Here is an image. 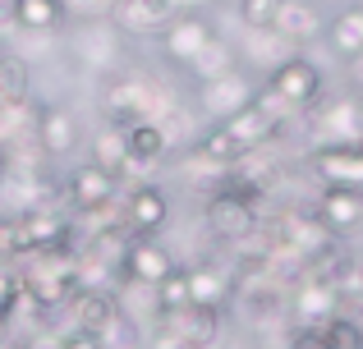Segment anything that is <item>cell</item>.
<instances>
[{
    "label": "cell",
    "mask_w": 363,
    "mask_h": 349,
    "mask_svg": "<svg viewBox=\"0 0 363 349\" xmlns=\"http://www.w3.org/2000/svg\"><path fill=\"white\" fill-rule=\"evenodd\" d=\"M313 115V147H363V101L322 97Z\"/></svg>",
    "instance_id": "cell-3"
},
{
    "label": "cell",
    "mask_w": 363,
    "mask_h": 349,
    "mask_svg": "<svg viewBox=\"0 0 363 349\" xmlns=\"http://www.w3.org/2000/svg\"><path fill=\"white\" fill-rule=\"evenodd\" d=\"M318 331H322V341H327V349H363V322L350 317V313L327 317Z\"/></svg>",
    "instance_id": "cell-26"
},
{
    "label": "cell",
    "mask_w": 363,
    "mask_h": 349,
    "mask_svg": "<svg viewBox=\"0 0 363 349\" xmlns=\"http://www.w3.org/2000/svg\"><path fill=\"white\" fill-rule=\"evenodd\" d=\"M313 175L322 184L363 188V147H313Z\"/></svg>",
    "instance_id": "cell-14"
},
{
    "label": "cell",
    "mask_w": 363,
    "mask_h": 349,
    "mask_svg": "<svg viewBox=\"0 0 363 349\" xmlns=\"http://www.w3.org/2000/svg\"><path fill=\"white\" fill-rule=\"evenodd\" d=\"M175 267H179V262L157 244V234H152V239H138V234H133L129 248H124V258H120V285H147V290H157Z\"/></svg>",
    "instance_id": "cell-8"
},
{
    "label": "cell",
    "mask_w": 363,
    "mask_h": 349,
    "mask_svg": "<svg viewBox=\"0 0 363 349\" xmlns=\"http://www.w3.org/2000/svg\"><path fill=\"white\" fill-rule=\"evenodd\" d=\"M313 216L327 225L331 234H350L354 225H363V188H340V184H322L318 202H313Z\"/></svg>",
    "instance_id": "cell-11"
},
{
    "label": "cell",
    "mask_w": 363,
    "mask_h": 349,
    "mask_svg": "<svg viewBox=\"0 0 363 349\" xmlns=\"http://www.w3.org/2000/svg\"><path fill=\"white\" fill-rule=\"evenodd\" d=\"M152 299H157V317L184 313V308H189V267H175V271H170V276L152 290Z\"/></svg>",
    "instance_id": "cell-25"
},
{
    "label": "cell",
    "mask_w": 363,
    "mask_h": 349,
    "mask_svg": "<svg viewBox=\"0 0 363 349\" xmlns=\"http://www.w3.org/2000/svg\"><path fill=\"white\" fill-rule=\"evenodd\" d=\"M60 349H101V341L88 331H69V336H60Z\"/></svg>",
    "instance_id": "cell-30"
},
{
    "label": "cell",
    "mask_w": 363,
    "mask_h": 349,
    "mask_svg": "<svg viewBox=\"0 0 363 349\" xmlns=\"http://www.w3.org/2000/svg\"><path fill=\"white\" fill-rule=\"evenodd\" d=\"M28 92H33V69H28V60L23 55H0V110L28 106Z\"/></svg>",
    "instance_id": "cell-22"
},
{
    "label": "cell",
    "mask_w": 363,
    "mask_h": 349,
    "mask_svg": "<svg viewBox=\"0 0 363 349\" xmlns=\"http://www.w3.org/2000/svg\"><path fill=\"white\" fill-rule=\"evenodd\" d=\"M235 299V271L216 267V262H198V267H189V304L198 308H221Z\"/></svg>",
    "instance_id": "cell-15"
},
{
    "label": "cell",
    "mask_w": 363,
    "mask_h": 349,
    "mask_svg": "<svg viewBox=\"0 0 363 349\" xmlns=\"http://www.w3.org/2000/svg\"><path fill=\"white\" fill-rule=\"evenodd\" d=\"M88 161H97L101 171H111V175H124V166H129V152H124V129L120 125H101L97 134H92V156Z\"/></svg>",
    "instance_id": "cell-23"
},
{
    "label": "cell",
    "mask_w": 363,
    "mask_h": 349,
    "mask_svg": "<svg viewBox=\"0 0 363 349\" xmlns=\"http://www.w3.org/2000/svg\"><path fill=\"white\" fill-rule=\"evenodd\" d=\"M290 313H294V326H322L327 317L340 313V290L318 276H303L290 294Z\"/></svg>",
    "instance_id": "cell-13"
},
{
    "label": "cell",
    "mask_w": 363,
    "mask_h": 349,
    "mask_svg": "<svg viewBox=\"0 0 363 349\" xmlns=\"http://www.w3.org/2000/svg\"><path fill=\"white\" fill-rule=\"evenodd\" d=\"M230 69H240V64H235V46L225 42V37H212V42L198 51V60L189 64V74H194L198 83H212V79H221V74H230Z\"/></svg>",
    "instance_id": "cell-24"
},
{
    "label": "cell",
    "mask_w": 363,
    "mask_h": 349,
    "mask_svg": "<svg viewBox=\"0 0 363 349\" xmlns=\"http://www.w3.org/2000/svg\"><path fill=\"white\" fill-rule=\"evenodd\" d=\"M33 143L42 147V156L51 161H65L79 147V115L69 106H55V101H42L33 115Z\"/></svg>",
    "instance_id": "cell-7"
},
{
    "label": "cell",
    "mask_w": 363,
    "mask_h": 349,
    "mask_svg": "<svg viewBox=\"0 0 363 349\" xmlns=\"http://www.w3.org/2000/svg\"><path fill=\"white\" fill-rule=\"evenodd\" d=\"M65 0H9V23L23 33H51L65 23Z\"/></svg>",
    "instance_id": "cell-21"
},
{
    "label": "cell",
    "mask_w": 363,
    "mask_h": 349,
    "mask_svg": "<svg viewBox=\"0 0 363 349\" xmlns=\"http://www.w3.org/2000/svg\"><path fill=\"white\" fill-rule=\"evenodd\" d=\"M322 28H327V18H322V9L313 5V0H285L281 14H276V33H281L290 46L313 42Z\"/></svg>",
    "instance_id": "cell-18"
},
{
    "label": "cell",
    "mask_w": 363,
    "mask_h": 349,
    "mask_svg": "<svg viewBox=\"0 0 363 349\" xmlns=\"http://www.w3.org/2000/svg\"><path fill=\"white\" fill-rule=\"evenodd\" d=\"M359 299H363V290H359Z\"/></svg>",
    "instance_id": "cell-34"
},
{
    "label": "cell",
    "mask_w": 363,
    "mask_h": 349,
    "mask_svg": "<svg viewBox=\"0 0 363 349\" xmlns=\"http://www.w3.org/2000/svg\"><path fill=\"white\" fill-rule=\"evenodd\" d=\"M120 193V175L101 171L97 161H79L69 175H65V198H69L74 212L92 216V212H106Z\"/></svg>",
    "instance_id": "cell-5"
},
{
    "label": "cell",
    "mask_w": 363,
    "mask_h": 349,
    "mask_svg": "<svg viewBox=\"0 0 363 349\" xmlns=\"http://www.w3.org/2000/svg\"><path fill=\"white\" fill-rule=\"evenodd\" d=\"M0 188H5V161H0Z\"/></svg>",
    "instance_id": "cell-33"
},
{
    "label": "cell",
    "mask_w": 363,
    "mask_h": 349,
    "mask_svg": "<svg viewBox=\"0 0 363 349\" xmlns=\"http://www.w3.org/2000/svg\"><path fill=\"white\" fill-rule=\"evenodd\" d=\"M170 147V134L161 120H138V125H124V152L129 166H157Z\"/></svg>",
    "instance_id": "cell-17"
},
{
    "label": "cell",
    "mask_w": 363,
    "mask_h": 349,
    "mask_svg": "<svg viewBox=\"0 0 363 349\" xmlns=\"http://www.w3.org/2000/svg\"><path fill=\"white\" fill-rule=\"evenodd\" d=\"M267 92H272L290 115H308V110L327 97V79H322V69L308 55H290V60H281L267 74Z\"/></svg>",
    "instance_id": "cell-2"
},
{
    "label": "cell",
    "mask_w": 363,
    "mask_h": 349,
    "mask_svg": "<svg viewBox=\"0 0 363 349\" xmlns=\"http://www.w3.org/2000/svg\"><path fill=\"white\" fill-rule=\"evenodd\" d=\"M18 304H23V276L9 258H0V313H14Z\"/></svg>",
    "instance_id": "cell-28"
},
{
    "label": "cell",
    "mask_w": 363,
    "mask_h": 349,
    "mask_svg": "<svg viewBox=\"0 0 363 349\" xmlns=\"http://www.w3.org/2000/svg\"><path fill=\"white\" fill-rule=\"evenodd\" d=\"M28 267L18 271L23 276V299L37 304L42 313H55L65 308L74 294H79V267H74V253H23Z\"/></svg>",
    "instance_id": "cell-1"
},
{
    "label": "cell",
    "mask_w": 363,
    "mask_h": 349,
    "mask_svg": "<svg viewBox=\"0 0 363 349\" xmlns=\"http://www.w3.org/2000/svg\"><path fill=\"white\" fill-rule=\"evenodd\" d=\"M5 336H9V313H0V349H5Z\"/></svg>",
    "instance_id": "cell-31"
},
{
    "label": "cell",
    "mask_w": 363,
    "mask_h": 349,
    "mask_svg": "<svg viewBox=\"0 0 363 349\" xmlns=\"http://www.w3.org/2000/svg\"><path fill=\"white\" fill-rule=\"evenodd\" d=\"M28 349H60V341H33Z\"/></svg>",
    "instance_id": "cell-32"
},
{
    "label": "cell",
    "mask_w": 363,
    "mask_h": 349,
    "mask_svg": "<svg viewBox=\"0 0 363 349\" xmlns=\"http://www.w3.org/2000/svg\"><path fill=\"white\" fill-rule=\"evenodd\" d=\"M212 37H216L212 18H203L198 9H179V14L170 18L166 28H161V51H166V60H170V64L189 69V64L198 60V51H203Z\"/></svg>",
    "instance_id": "cell-6"
},
{
    "label": "cell",
    "mask_w": 363,
    "mask_h": 349,
    "mask_svg": "<svg viewBox=\"0 0 363 349\" xmlns=\"http://www.w3.org/2000/svg\"><path fill=\"white\" fill-rule=\"evenodd\" d=\"M184 349H216L221 345V308H198L189 304L184 313H170Z\"/></svg>",
    "instance_id": "cell-16"
},
{
    "label": "cell",
    "mask_w": 363,
    "mask_h": 349,
    "mask_svg": "<svg viewBox=\"0 0 363 349\" xmlns=\"http://www.w3.org/2000/svg\"><path fill=\"white\" fill-rule=\"evenodd\" d=\"M281 5L285 0H235V14H240V23L248 33H267V28H276Z\"/></svg>",
    "instance_id": "cell-27"
},
{
    "label": "cell",
    "mask_w": 363,
    "mask_h": 349,
    "mask_svg": "<svg viewBox=\"0 0 363 349\" xmlns=\"http://www.w3.org/2000/svg\"><path fill=\"white\" fill-rule=\"evenodd\" d=\"M166 221H170V198L161 193L157 184H138L129 198H124V230L129 234L152 239Z\"/></svg>",
    "instance_id": "cell-12"
},
{
    "label": "cell",
    "mask_w": 363,
    "mask_h": 349,
    "mask_svg": "<svg viewBox=\"0 0 363 349\" xmlns=\"http://www.w3.org/2000/svg\"><path fill=\"white\" fill-rule=\"evenodd\" d=\"M322 33H327V46L340 55V60L354 64L359 55H363V0L345 5V9H340V14L327 23V28H322Z\"/></svg>",
    "instance_id": "cell-19"
},
{
    "label": "cell",
    "mask_w": 363,
    "mask_h": 349,
    "mask_svg": "<svg viewBox=\"0 0 363 349\" xmlns=\"http://www.w3.org/2000/svg\"><path fill=\"white\" fill-rule=\"evenodd\" d=\"M179 9L170 0H111V23L116 33H129V37H161V28L175 18Z\"/></svg>",
    "instance_id": "cell-10"
},
{
    "label": "cell",
    "mask_w": 363,
    "mask_h": 349,
    "mask_svg": "<svg viewBox=\"0 0 363 349\" xmlns=\"http://www.w3.org/2000/svg\"><path fill=\"white\" fill-rule=\"evenodd\" d=\"M253 97H257V88L244 79V69H230V74H221V79H212V83L198 88V106H203V115L212 120V125L230 120L235 110H244Z\"/></svg>",
    "instance_id": "cell-9"
},
{
    "label": "cell",
    "mask_w": 363,
    "mask_h": 349,
    "mask_svg": "<svg viewBox=\"0 0 363 349\" xmlns=\"http://www.w3.org/2000/svg\"><path fill=\"white\" fill-rule=\"evenodd\" d=\"M285 349H327L318 326H290V336H285Z\"/></svg>",
    "instance_id": "cell-29"
},
{
    "label": "cell",
    "mask_w": 363,
    "mask_h": 349,
    "mask_svg": "<svg viewBox=\"0 0 363 349\" xmlns=\"http://www.w3.org/2000/svg\"><path fill=\"white\" fill-rule=\"evenodd\" d=\"M65 308L74 313V331H88V336H97L101 326L120 313V304H116V294H111V290H79V294H74Z\"/></svg>",
    "instance_id": "cell-20"
},
{
    "label": "cell",
    "mask_w": 363,
    "mask_h": 349,
    "mask_svg": "<svg viewBox=\"0 0 363 349\" xmlns=\"http://www.w3.org/2000/svg\"><path fill=\"white\" fill-rule=\"evenodd\" d=\"M203 221L221 244H248L262 230V212H257L253 202H244V198L225 193V188H212V198H207V207H203Z\"/></svg>",
    "instance_id": "cell-4"
}]
</instances>
